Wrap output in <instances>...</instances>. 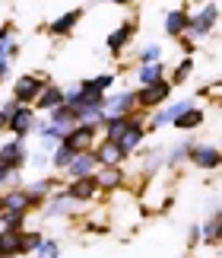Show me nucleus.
Listing matches in <instances>:
<instances>
[{
    "instance_id": "obj_12",
    "label": "nucleus",
    "mask_w": 222,
    "mask_h": 258,
    "mask_svg": "<svg viewBox=\"0 0 222 258\" xmlns=\"http://www.w3.org/2000/svg\"><path fill=\"white\" fill-rule=\"evenodd\" d=\"M35 105H38V108H45V112H54L57 105H67V93H64L60 86H51V83H48V86H45V93L38 96V102H35Z\"/></svg>"
},
{
    "instance_id": "obj_29",
    "label": "nucleus",
    "mask_w": 222,
    "mask_h": 258,
    "mask_svg": "<svg viewBox=\"0 0 222 258\" xmlns=\"http://www.w3.org/2000/svg\"><path fill=\"white\" fill-rule=\"evenodd\" d=\"M38 258H57V245L54 242H42L38 245Z\"/></svg>"
},
{
    "instance_id": "obj_30",
    "label": "nucleus",
    "mask_w": 222,
    "mask_h": 258,
    "mask_svg": "<svg viewBox=\"0 0 222 258\" xmlns=\"http://www.w3.org/2000/svg\"><path fill=\"white\" fill-rule=\"evenodd\" d=\"M187 74H190V57L184 64H178V71H175V83H181V80H187Z\"/></svg>"
},
{
    "instance_id": "obj_25",
    "label": "nucleus",
    "mask_w": 222,
    "mask_h": 258,
    "mask_svg": "<svg viewBox=\"0 0 222 258\" xmlns=\"http://www.w3.org/2000/svg\"><path fill=\"white\" fill-rule=\"evenodd\" d=\"M203 239H206V245L222 242V214H216L213 220L206 223V230H203Z\"/></svg>"
},
{
    "instance_id": "obj_39",
    "label": "nucleus",
    "mask_w": 222,
    "mask_h": 258,
    "mask_svg": "<svg viewBox=\"0 0 222 258\" xmlns=\"http://www.w3.org/2000/svg\"><path fill=\"white\" fill-rule=\"evenodd\" d=\"M0 214H4V198H0Z\"/></svg>"
},
{
    "instance_id": "obj_22",
    "label": "nucleus",
    "mask_w": 222,
    "mask_h": 258,
    "mask_svg": "<svg viewBox=\"0 0 222 258\" xmlns=\"http://www.w3.org/2000/svg\"><path fill=\"white\" fill-rule=\"evenodd\" d=\"M111 83H115V74H98V77H92V80H83L79 89H83V93H105Z\"/></svg>"
},
{
    "instance_id": "obj_3",
    "label": "nucleus",
    "mask_w": 222,
    "mask_h": 258,
    "mask_svg": "<svg viewBox=\"0 0 222 258\" xmlns=\"http://www.w3.org/2000/svg\"><path fill=\"white\" fill-rule=\"evenodd\" d=\"M171 93V83L168 80H159L153 86H143V89H137V105H143V108H156V105H162L165 99Z\"/></svg>"
},
{
    "instance_id": "obj_37",
    "label": "nucleus",
    "mask_w": 222,
    "mask_h": 258,
    "mask_svg": "<svg viewBox=\"0 0 222 258\" xmlns=\"http://www.w3.org/2000/svg\"><path fill=\"white\" fill-rule=\"evenodd\" d=\"M111 4H130V0H111Z\"/></svg>"
},
{
    "instance_id": "obj_35",
    "label": "nucleus",
    "mask_w": 222,
    "mask_h": 258,
    "mask_svg": "<svg viewBox=\"0 0 222 258\" xmlns=\"http://www.w3.org/2000/svg\"><path fill=\"white\" fill-rule=\"evenodd\" d=\"M7 74H10V64H7V61H0V83L7 80Z\"/></svg>"
},
{
    "instance_id": "obj_1",
    "label": "nucleus",
    "mask_w": 222,
    "mask_h": 258,
    "mask_svg": "<svg viewBox=\"0 0 222 258\" xmlns=\"http://www.w3.org/2000/svg\"><path fill=\"white\" fill-rule=\"evenodd\" d=\"M95 134H98V121H79L76 127H70V131L64 134L60 144L70 147V150H76V153H86V150H92Z\"/></svg>"
},
{
    "instance_id": "obj_2",
    "label": "nucleus",
    "mask_w": 222,
    "mask_h": 258,
    "mask_svg": "<svg viewBox=\"0 0 222 258\" xmlns=\"http://www.w3.org/2000/svg\"><path fill=\"white\" fill-rule=\"evenodd\" d=\"M45 86H48V77H45V74L19 77V80H16V86H13V99H19L23 105H29V102H38V96L45 93Z\"/></svg>"
},
{
    "instance_id": "obj_21",
    "label": "nucleus",
    "mask_w": 222,
    "mask_h": 258,
    "mask_svg": "<svg viewBox=\"0 0 222 258\" xmlns=\"http://www.w3.org/2000/svg\"><path fill=\"white\" fill-rule=\"evenodd\" d=\"M200 124H203V112H200V108H187L184 115L175 118V127H181V131H194Z\"/></svg>"
},
{
    "instance_id": "obj_4",
    "label": "nucleus",
    "mask_w": 222,
    "mask_h": 258,
    "mask_svg": "<svg viewBox=\"0 0 222 258\" xmlns=\"http://www.w3.org/2000/svg\"><path fill=\"white\" fill-rule=\"evenodd\" d=\"M137 105V93H121V96H111L105 99V112H102V124L108 118H124L130 115V108Z\"/></svg>"
},
{
    "instance_id": "obj_20",
    "label": "nucleus",
    "mask_w": 222,
    "mask_h": 258,
    "mask_svg": "<svg viewBox=\"0 0 222 258\" xmlns=\"http://www.w3.org/2000/svg\"><path fill=\"white\" fill-rule=\"evenodd\" d=\"M13 211H29V195L23 191V188L4 195V214H13Z\"/></svg>"
},
{
    "instance_id": "obj_19",
    "label": "nucleus",
    "mask_w": 222,
    "mask_h": 258,
    "mask_svg": "<svg viewBox=\"0 0 222 258\" xmlns=\"http://www.w3.org/2000/svg\"><path fill=\"white\" fill-rule=\"evenodd\" d=\"M51 188H54V178H42V182H32V185L26 188V195H29V207H38V204H42V198L51 191Z\"/></svg>"
},
{
    "instance_id": "obj_10",
    "label": "nucleus",
    "mask_w": 222,
    "mask_h": 258,
    "mask_svg": "<svg viewBox=\"0 0 222 258\" xmlns=\"http://www.w3.org/2000/svg\"><path fill=\"white\" fill-rule=\"evenodd\" d=\"M213 23H216V4H209V7H203L194 19H190V26H187V32H184V35L200 38V35H206V32H209V26H213Z\"/></svg>"
},
{
    "instance_id": "obj_11",
    "label": "nucleus",
    "mask_w": 222,
    "mask_h": 258,
    "mask_svg": "<svg viewBox=\"0 0 222 258\" xmlns=\"http://www.w3.org/2000/svg\"><path fill=\"white\" fill-rule=\"evenodd\" d=\"M95 166H98L95 153H92V150H86V153H76V156H73V163L67 166V172H70V175H76V178H83V175H95Z\"/></svg>"
},
{
    "instance_id": "obj_24",
    "label": "nucleus",
    "mask_w": 222,
    "mask_h": 258,
    "mask_svg": "<svg viewBox=\"0 0 222 258\" xmlns=\"http://www.w3.org/2000/svg\"><path fill=\"white\" fill-rule=\"evenodd\" d=\"M162 80V64H143L140 67V83L143 86H153Z\"/></svg>"
},
{
    "instance_id": "obj_33",
    "label": "nucleus",
    "mask_w": 222,
    "mask_h": 258,
    "mask_svg": "<svg viewBox=\"0 0 222 258\" xmlns=\"http://www.w3.org/2000/svg\"><path fill=\"white\" fill-rule=\"evenodd\" d=\"M10 35H13V26H4V29H0V45H7Z\"/></svg>"
},
{
    "instance_id": "obj_32",
    "label": "nucleus",
    "mask_w": 222,
    "mask_h": 258,
    "mask_svg": "<svg viewBox=\"0 0 222 258\" xmlns=\"http://www.w3.org/2000/svg\"><path fill=\"white\" fill-rule=\"evenodd\" d=\"M187 153H190V147H187V144H184V147H178V150H175V156H171L168 163H178V160H184Z\"/></svg>"
},
{
    "instance_id": "obj_9",
    "label": "nucleus",
    "mask_w": 222,
    "mask_h": 258,
    "mask_svg": "<svg viewBox=\"0 0 222 258\" xmlns=\"http://www.w3.org/2000/svg\"><path fill=\"white\" fill-rule=\"evenodd\" d=\"M92 153H95L98 166H121V163L127 160V153L121 150V144H118V141H105V144H98Z\"/></svg>"
},
{
    "instance_id": "obj_5",
    "label": "nucleus",
    "mask_w": 222,
    "mask_h": 258,
    "mask_svg": "<svg viewBox=\"0 0 222 258\" xmlns=\"http://www.w3.org/2000/svg\"><path fill=\"white\" fill-rule=\"evenodd\" d=\"M7 131H13L16 137H26L29 131H38V124H35V112L29 105H19L13 115H10V124H7Z\"/></svg>"
},
{
    "instance_id": "obj_13",
    "label": "nucleus",
    "mask_w": 222,
    "mask_h": 258,
    "mask_svg": "<svg viewBox=\"0 0 222 258\" xmlns=\"http://www.w3.org/2000/svg\"><path fill=\"white\" fill-rule=\"evenodd\" d=\"M190 160H194L197 166H203V169H216V166L222 163V153L216 150V147H194Z\"/></svg>"
},
{
    "instance_id": "obj_16",
    "label": "nucleus",
    "mask_w": 222,
    "mask_h": 258,
    "mask_svg": "<svg viewBox=\"0 0 222 258\" xmlns=\"http://www.w3.org/2000/svg\"><path fill=\"white\" fill-rule=\"evenodd\" d=\"M143 134H146V127L140 124V121H134V124L127 127V134H124V137L118 141V144H121V150H124V153L130 156V150H137V144L143 141Z\"/></svg>"
},
{
    "instance_id": "obj_27",
    "label": "nucleus",
    "mask_w": 222,
    "mask_h": 258,
    "mask_svg": "<svg viewBox=\"0 0 222 258\" xmlns=\"http://www.w3.org/2000/svg\"><path fill=\"white\" fill-rule=\"evenodd\" d=\"M26 214H29V211H13V214H4V230H23Z\"/></svg>"
},
{
    "instance_id": "obj_7",
    "label": "nucleus",
    "mask_w": 222,
    "mask_h": 258,
    "mask_svg": "<svg viewBox=\"0 0 222 258\" xmlns=\"http://www.w3.org/2000/svg\"><path fill=\"white\" fill-rule=\"evenodd\" d=\"M95 188H102V185H98V178H95V175H83V178H73V182L67 185V198H70V201H79V204H83V201H89V198L95 195Z\"/></svg>"
},
{
    "instance_id": "obj_28",
    "label": "nucleus",
    "mask_w": 222,
    "mask_h": 258,
    "mask_svg": "<svg viewBox=\"0 0 222 258\" xmlns=\"http://www.w3.org/2000/svg\"><path fill=\"white\" fill-rule=\"evenodd\" d=\"M159 54H162V48H159V45H149V48H143L140 61H143V64H159Z\"/></svg>"
},
{
    "instance_id": "obj_8",
    "label": "nucleus",
    "mask_w": 222,
    "mask_h": 258,
    "mask_svg": "<svg viewBox=\"0 0 222 258\" xmlns=\"http://www.w3.org/2000/svg\"><path fill=\"white\" fill-rule=\"evenodd\" d=\"M23 163H26V150H23V141H10L4 144V150H0V166H7L10 172H19L23 169Z\"/></svg>"
},
{
    "instance_id": "obj_36",
    "label": "nucleus",
    "mask_w": 222,
    "mask_h": 258,
    "mask_svg": "<svg viewBox=\"0 0 222 258\" xmlns=\"http://www.w3.org/2000/svg\"><path fill=\"white\" fill-rule=\"evenodd\" d=\"M7 124H10V118H7L4 112H0V131H4V127H7Z\"/></svg>"
},
{
    "instance_id": "obj_40",
    "label": "nucleus",
    "mask_w": 222,
    "mask_h": 258,
    "mask_svg": "<svg viewBox=\"0 0 222 258\" xmlns=\"http://www.w3.org/2000/svg\"><path fill=\"white\" fill-rule=\"evenodd\" d=\"M0 258H7V255H0Z\"/></svg>"
},
{
    "instance_id": "obj_31",
    "label": "nucleus",
    "mask_w": 222,
    "mask_h": 258,
    "mask_svg": "<svg viewBox=\"0 0 222 258\" xmlns=\"http://www.w3.org/2000/svg\"><path fill=\"white\" fill-rule=\"evenodd\" d=\"M42 242H45V239H42L38 233H26V245H29V249H38Z\"/></svg>"
},
{
    "instance_id": "obj_17",
    "label": "nucleus",
    "mask_w": 222,
    "mask_h": 258,
    "mask_svg": "<svg viewBox=\"0 0 222 258\" xmlns=\"http://www.w3.org/2000/svg\"><path fill=\"white\" fill-rule=\"evenodd\" d=\"M130 35H134V23H124V26L118 29V32H111V35H108V51H111V54H121Z\"/></svg>"
},
{
    "instance_id": "obj_38",
    "label": "nucleus",
    "mask_w": 222,
    "mask_h": 258,
    "mask_svg": "<svg viewBox=\"0 0 222 258\" xmlns=\"http://www.w3.org/2000/svg\"><path fill=\"white\" fill-rule=\"evenodd\" d=\"M0 233H4V214H0Z\"/></svg>"
},
{
    "instance_id": "obj_6",
    "label": "nucleus",
    "mask_w": 222,
    "mask_h": 258,
    "mask_svg": "<svg viewBox=\"0 0 222 258\" xmlns=\"http://www.w3.org/2000/svg\"><path fill=\"white\" fill-rule=\"evenodd\" d=\"M23 252H29L26 230H4L0 233V255L13 258V255H23Z\"/></svg>"
},
{
    "instance_id": "obj_26",
    "label": "nucleus",
    "mask_w": 222,
    "mask_h": 258,
    "mask_svg": "<svg viewBox=\"0 0 222 258\" xmlns=\"http://www.w3.org/2000/svg\"><path fill=\"white\" fill-rule=\"evenodd\" d=\"M73 156H76V150H70V147L60 144V147H57V153H54V169H67V166L73 163Z\"/></svg>"
},
{
    "instance_id": "obj_15",
    "label": "nucleus",
    "mask_w": 222,
    "mask_h": 258,
    "mask_svg": "<svg viewBox=\"0 0 222 258\" xmlns=\"http://www.w3.org/2000/svg\"><path fill=\"white\" fill-rule=\"evenodd\" d=\"M134 124V118L124 115V118H108L105 121V141H121L127 134V127Z\"/></svg>"
},
{
    "instance_id": "obj_18",
    "label": "nucleus",
    "mask_w": 222,
    "mask_h": 258,
    "mask_svg": "<svg viewBox=\"0 0 222 258\" xmlns=\"http://www.w3.org/2000/svg\"><path fill=\"white\" fill-rule=\"evenodd\" d=\"M79 19H83V10H70V13H64V16H57L54 23H51V32L54 35H67L70 29H73Z\"/></svg>"
},
{
    "instance_id": "obj_23",
    "label": "nucleus",
    "mask_w": 222,
    "mask_h": 258,
    "mask_svg": "<svg viewBox=\"0 0 222 258\" xmlns=\"http://www.w3.org/2000/svg\"><path fill=\"white\" fill-rule=\"evenodd\" d=\"M95 178H98V185H102V188H118L121 178H124V172H121L118 166H102V172H98Z\"/></svg>"
},
{
    "instance_id": "obj_34",
    "label": "nucleus",
    "mask_w": 222,
    "mask_h": 258,
    "mask_svg": "<svg viewBox=\"0 0 222 258\" xmlns=\"http://www.w3.org/2000/svg\"><path fill=\"white\" fill-rule=\"evenodd\" d=\"M10 178H13V172H10L7 166H0V185H4V182H10Z\"/></svg>"
},
{
    "instance_id": "obj_14",
    "label": "nucleus",
    "mask_w": 222,
    "mask_h": 258,
    "mask_svg": "<svg viewBox=\"0 0 222 258\" xmlns=\"http://www.w3.org/2000/svg\"><path fill=\"white\" fill-rule=\"evenodd\" d=\"M190 26V16L184 13V10H171V13L165 16V32L168 35H184Z\"/></svg>"
}]
</instances>
